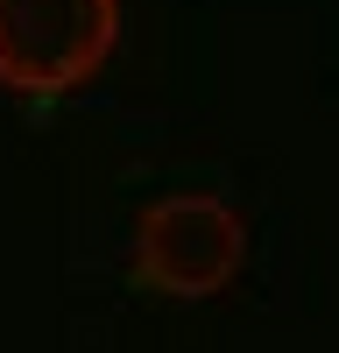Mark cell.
I'll list each match as a JSON object with an SVG mask.
<instances>
[{
	"instance_id": "1",
	"label": "cell",
	"mask_w": 339,
	"mask_h": 353,
	"mask_svg": "<svg viewBox=\"0 0 339 353\" xmlns=\"http://www.w3.org/2000/svg\"><path fill=\"white\" fill-rule=\"evenodd\" d=\"M113 36L121 0H0V85L56 99L106 64Z\"/></svg>"
},
{
	"instance_id": "2",
	"label": "cell",
	"mask_w": 339,
	"mask_h": 353,
	"mask_svg": "<svg viewBox=\"0 0 339 353\" xmlns=\"http://www.w3.org/2000/svg\"><path fill=\"white\" fill-rule=\"evenodd\" d=\"M240 254L247 233L219 198H163L134 233V276L163 297H212L219 283H234Z\"/></svg>"
}]
</instances>
